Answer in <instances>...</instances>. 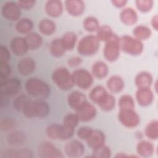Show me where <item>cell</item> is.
<instances>
[{
    "mask_svg": "<svg viewBox=\"0 0 158 158\" xmlns=\"http://www.w3.org/2000/svg\"><path fill=\"white\" fill-rule=\"evenodd\" d=\"M14 2H7L4 3L1 8V14L4 19L8 20L14 21L20 16V10Z\"/></svg>",
    "mask_w": 158,
    "mask_h": 158,
    "instance_id": "5b68a950",
    "label": "cell"
},
{
    "mask_svg": "<svg viewBox=\"0 0 158 158\" xmlns=\"http://www.w3.org/2000/svg\"><path fill=\"white\" fill-rule=\"evenodd\" d=\"M26 89L29 94L40 99L46 98L49 94L48 85L35 78H31L27 81Z\"/></svg>",
    "mask_w": 158,
    "mask_h": 158,
    "instance_id": "6da1fadb",
    "label": "cell"
},
{
    "mask_svg": "<svg viewBox=\"0 0 158 158\" xmlns=\"http://www.w3.org/2000/svg\"><path fill=\"white\" fill-rule=\"evenodd\" d=\"M28 98H27L25 96H20L17 97L14 101L13 105L15 109L20 110L21 109L23 110L25 106L29 102Z\"/></svg>",
    "mask_w": 158,
    "mask_h": 158,
    "instance_id": "9a60e30c",
    "label": "cell"
},
{
    "mask_svg": "<svg viewBox=\"0 0 158 158\" xmlns=\"http://www.w3.org/2000/svg\"><path fill=\"white\" fill-rule=\"evenodd\" d=\"M98 44L96 39L93 36H87L81 41L78 46V51L83 54H89L94 53L97 50Z\"/></svg>",
    "mask_w": 158,
    "mask_h": 158,
    "instance_id": "8992f818",
    "label": "cell"
},
{
    "mask_svg": "<svg viewBox=\"0 0 158 158\" xmlns=\"http://www.w3.org/2000/svg\"><path fill=\"white\" fill-rule=\"evenodd\" d=\"M72 97H73V98H75L74 99H70V104H71V106L73 107H75L76 106H83V101H85V96H83V95L81 94V93H78V92H75L72 93V94L70 95Z\"/></svg>",
    "mask_w": 158,
    "mask_h": 158,
    "instance_id": "4fadbf2b",
    "label": "cell"
},
{
    "mask_svg": "<svg viewBox=\"0 0 158 158\" xmlns=\"http://www.w3.org/2000/svg\"><path fill=\"white\" fill-rule=\"evenodd\" d=\"M20 81L17 78L0 79L1 95L7 97L13 96L17 94L20 90Z\"/></svg>",
    "mask_w": 158,
    "mask_h": 158,
    "instance_id": "3957f363",
    "label": "cell"
},
{
    "mask_svg": "<svg viewBox=\"0 0 158 158\" xmlns=\"http://www.w3.org/2000/svg\"><path fill=\"white\" fill-rule=\"evenodd\" d=\"M14 126V122L10 118H4L1 121V129L2 131L11 130Z\"/></svg>",
    "mask_w": 158,
    "mask_h": 158,
    "instance_id": "e0dca14e",
    "label": "cell"
},
{
    "mask_svg": "<svg viewBox=\"0 0 158 158\" xmlns=\"http://www.w3.org/2000/svg\"><path fill=\"white\" fill-rule=\"evenodd\" d=\"M86 20H88L86 21V23L91 24L89 27H87V29H89L88 30H91V31L94 30L96 29V28L97 27V23H96L95 19L88 18V19H86Z\"/></svg>",
    "mask_w": 158,
    "mask_h": 158,
    "instance_id": "7402d4cb",
    "label": "cell"
},
{
    "mask_svg": "<svg viewBox=\"0 0 158 158\" xmlns=\"http://www.w3.org/2000/svg\"><path fill=\"white\" fill-rule=\"evenodd\" d=\"M49 110V107L46 103L43 102H28L23 107L24 115L27 117H45Z\"/></svg>",
    "mask_w": 158,
    "mask_h": 158,
    "instance_id": "7a4b0ae2",
    "label": "cell"
},
{
    "mask_svg": "<svg viewBox=\"0 0 158 158\" xmlns=\"http://www.w3.org/2000/svg\"><path fill=\"white\" fill-rule=\"evenodd\" d=\"M67 38L69 40H67L66 39L64 40V42L65 43V44H63L64 46H66L67 48H73L74 44H75V40H76V37L75 36V34H69V35H66Z\"/></svg>",
    "mask_w": 158,
    "mask_h": 158,
    "instance_id": "ffe728a7",
    "label": "cell"
},
{
    "mask_svg": "<svg viewBox=\"0 0 158 158\" xmlns=\"http://www.w3.org/2000/svg\"><path fill=\"white\" fill-rule=\"evenodd\" d=\"M69 144L73 148L72 149L71 148L67 146V152L69 154H81V152H83V146L80 144V143H78L77 141H73Z\"/></svg>",
    "mask_w": 158,
    "mask_h": 158,
    "instance_id": "2e32d148",
    "label": "cell"
},
{
    "mask_svg": "<svg viewBox=\"0 0 158 158\" xmlns=\"http://www.w3.org/2000/svg\"><path fill=\"white\" fill-rule=\"evenodd\" d=\"M10 72V67L7 63L0 64V79L7 78Z\"/></svg>",
    "mask_w": 158,
    "mask_h": 158,
    "instance_id": "ac0fdd59",
    "label": "cell"
},
{
    "mask_svg": "<svg viewBox=\"0 0 158 158\" xmlns=\"http://www.w3.org/2000/svg\"><path fill=\"white\" fill-rule=\"evenodd\" d=\"M70 73L65 68H60L55 71L53 74V80L59 86L63 89L70 88L72 85V78Z\"/></svg>",
    "mask_w": 158,
    "mask_h": 158,
    "instance_id": "277c9868",
    "label": "cell"
},
{
    "mask_svg": "<svg viewBox=\"0 0 158 158\" xmlns=\"http://www.w3.org/2000/svg\"><path fill=\"white\" fill-rule=\"evenodd\" d=\"M28 47L31 49H36L41 44V38L36 33L29 34L25 39Z\"/></svg>",
    "mask_w": 158,
    "mask_h": 158,
    "instance_id": "30bf717a",
    "label": "cell"
},
{
    "mask_svg": "<svg viewBox=\"0 0 158 158\" xmlns=\"http://www.w3.org/2000/svg\"><path fill=\"white\" fill-rule=\"evenodd\" d=\"M27 44L25 40L20 37H16L10 41V48L12 51L17 56L23 55L27 50Z\"/></svg>",
    "mask_w": 158,
    "mask_h": 158,
    "instance_id": "52a82bcc",
    "label": "cell"
},
{
    "mask_svg": "<svg viewBox=\"0 0 158 158\" xmlns=\"http://www.w3.org/2000/svg\"><path fill=\"white\" fill-rule=\"evenodd\" d=\"M89 128L86 127L81 128V129L78 131V136H80L81 138H86L89 136L91 133V131Z\"/></svg>",
    "mask_w": 158,
    "mask_h": 158,
    "instance_id": "44dd1931",
    "label": "cell"
},
{
    "mask_svg": "<svg viewBox=\"0 0 158 158\" xmlns=\"http://www.w3.org/2000/svg\"><path fill=\"white\" fill-rule=\"evenodd\" d=\"M41 31L45 34H51L55 30L54 24L49 20H43L40 23Z\"/></svg>",
    "mask_w": 158,
    "mask_h": 158,
    "instance_id": "5bb4252c",
    "label": "cell"
},
{
    "mask_svg": "<svg viewBox=\"0 0 158 158\" xmlns=\"http://www.w3.org/2000/svg\"><path fill=\"white\" fill-rule=\"evenodd\" d=\"M35 65V63L31 59L25 58L19 61L18 64V70L21 74L27 75L33 71Z\"/></svg>",
    "mask_w": 158,
    "mask_h": 158,
    "instance_id": "9c48e42d",
    "label": "cell"
},
{
    "mask_svg": "<svg viewBox=\"0 0 158 158\" xmlns=\"http://www.w3.org/2000/svg\"><path fill=\"white\" fill-rule=\"evenodd\" d=\"M32 27V23L30 20L23 19L17 23L16 29L19 33H25L30 31Z\"/></svg>",
    "mask_w": 158,
    "mask_h": 158,
    "instance_id": "8fae6325",
    "label": "cell"
},
{
    "mask_svg": "<svg viewBox=\"0 0 158 158\" xmlns=\"http://www.w3.org/2000/svg\"><path fill=\"white\" fill-rule=\"evenodd\" d=\"M75 79L77 85L83 88L89 87L92 83V78L89 73L85 70H78L75 73Z\"/></svg>",
    "mask_w": 158,
    "mask_h": 158,
    "instance_id": "ba28073f",
    "label": "cell"
},
{
    "mask_svg": "<svg viewBox=\"0 0 158 158\" xmlns=\"http://www.w3.org/2000/svg\"><path fill=\"white\" fill-rule=\"evenodd\" d=\"M9 52L7 48L1 45L0 46V64L7 63L9 59Z\"/></svg>",
    "mask_w": 158,
    "mask_h": 158,
    "instance_id": "d6986e66",
    "label": "cell"
},
{
    "mask_svg": "<svg viewBox=\"0 0 158 158\" xmlns=\"http://www.w3.org/2000/svg\"><path fill=\"white\" fill-rule=\"evenodd\" d=\"M7 139L9 144L14 146L19 145L23 143L24 136L20 132L15 131L9 134Z\"/></svg>",
    "mask_w": 158,
    "mask_h": 158,
    "instance_id": "7c38bea8",
    "label": "cell"
}]
</instances>
